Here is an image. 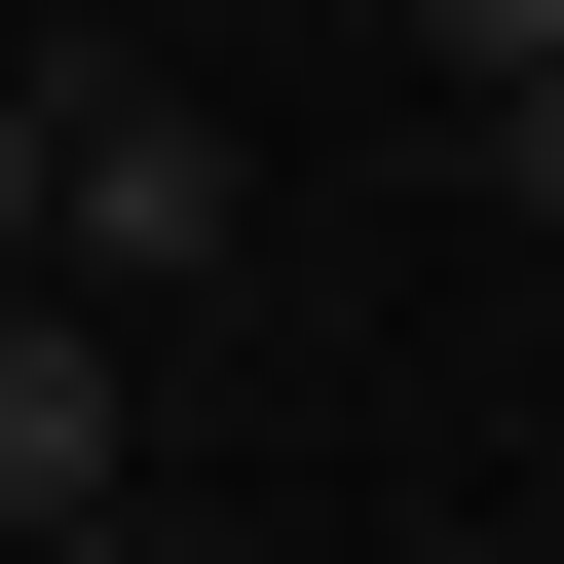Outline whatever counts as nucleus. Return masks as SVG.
Returning <instances> with one entry per match:
<instances>
[{
  "label": "nucleus",
  "mask_w": 564,
  "mask_h": 564,
  "mask_svg": "<svg viewBox=\"0 0 564 564\" xmlns=\"http://www.w3.org/2000/svg\"><path fill=\"white\" fill-rule=\"evenodd\" d=\"M226 226H263V188H226V113H188V76H113V113H39V263H76V302H188Z\"/></svg>",
  "instance_id": "1"
},
{
  "label": "nucleus",
  "mask_w": 564,
  "mask_h": 564,
  "mask_svg": "<svg viewBox=\"0 0 564 564\" xmlns=\"http://www.w3.org/2000/svg\"><path fill=\"white\" fill-rule=\"evenodd\" d=\"M113 452H151V339L76 302V263H0V527H76Z\"/></svg>",
  "instance_id": "2"
},
{
  "label": "nucleus",
  "mask_w": 564,
  "mask_h": 564,
  "mask_svg": "<svg viewBox=\"0 0 564 564\" xmlns=\"http://www.w3.org/2000/svg\"><path fill=\"white\" fill-rule=\"evenodd\" d=\"M414 39H452V76H564V0H414Z\"/></svg>",
  "instance_id": "3"
},
{
  "label": "nucleus",
  "mask_w": 564,
  "mask_h": 564,
  "mask_svg": "<svg viewBox=\"0 0 564 564\" xmlns=\"http://www.w3.org/2000/svg\"><path fill=\"white\" fill-rule=\"evenodd\" d=\"M0 564H188V527H151V489H76V527H0Z\"/></svg>",
  "instance_id": "4"
},
{
  "label": "nucleus",
  "mask_w": 564,
  "mask_h": 564,
  "mask_svg": "<svg viewBox=\"0 0 564 564\" xmlns=\"http://www.w3.org/2000/svg\"><path fill=\"white\" fill-rule=\"evenodd\" d=\"M489 188H527V226H564V76H489Z\"/></svg>",
  "instance_id": "5"
},
{
  "label": "nucleus",
  "mask_w": 564,
  "mask_h": 564,
  "mask_svg": "<svg viewBox=\"0 0 564 564\" xmlns=\"http://www.w3.org/2000/svg\"><path fill=\"white\" fill-rule=\"evenodd\" d=\"M0 263H39V76H0Z\"/></svg>",
  "instance_id": "6"
}]
</instances>
